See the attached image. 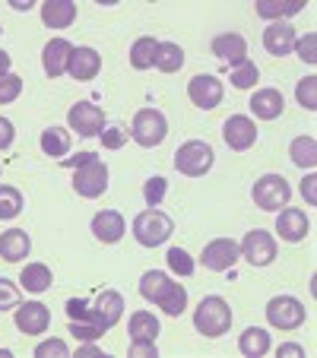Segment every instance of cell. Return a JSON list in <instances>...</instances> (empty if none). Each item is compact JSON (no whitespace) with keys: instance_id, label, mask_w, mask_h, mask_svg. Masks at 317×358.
<instances>
[{"instance_id":"6da1fadb","label":"cell","mask_w":317,"mask_h":358,"mask_svg":"<svg viewBox=\"0 0 317 358\" xmlns=\"http://www.w3.org/2000/svg\"><path fill=\"white\" fill-rule=\"evenodd\" d=\"M194 327H197V333H203V336H209V339H216V336H223V333H229V327H232L229 301H225V298H219V295H206L200 304H197Z\"/></svg>"},{"instance_id":"7a4b0ae2","label":"cell","mask_w":317,"mask_h":358,"mask_svg":"<svg viewBox=\"0 0 317 358\" xmlns=\"http://www.w3.org/2000/svg\"><path fill=\"white\" fill-rule=\"evenodd\" d=\"M175 231V222H171L169 213H162L159 206H149L140 216L134 219V238L143 244V248H159L165 244Z\"/></svg>"},{"instance_id":"3957f363","label":"cell","mask_w":317,"mask_h":358,"mask_svg":"<svg viewBox=\"0 0 317 358\" xmlns=\"http://www.w3.org/2000/svg\"><path fill=\"white\" fill-rule=\"evenodd\" d=\"M130 136L143 149L162 146L165 136H169V121H165V115L159 108H140L134 115V124H130Z\"/></svg>"},{"instance_id":"277c9868","label":"cell","mask_w":317,"mask_h":358,"mask_svg":"<svg viewBox=\"0 0 317 358\" xmlns=\"http://www.w3.org/2000/svg\"><path fill=\"white\" fill-rule=\"evenodd\" d=\"M213 162H216V152L203 140H188L184 146H178V152H175V169L188 178H203L213 169Z\"/></svg>"},{"instance_id":"5b68a950","label":"cell","mask_w":317,"mask_h":358,"mask_svg":"<svg viewBox=\"0 0 317 358\" xmlns=\"http://www.w3.org/2000/svg\"><path fill=\"white\" fill-rule=\"evenodd\" d=\"M251 196L260 210L267 213H279V206H289V196H292V187L283 175H263L254 181L251 187Z\"/></svg>"},{"instance_id":"8992f818","label":"cell","mask_w":317,"mask_h":358,"mask_svg":"<svg viewBox=\"0 0 317 358\" xmlns=\"http://www.w3.org/2000/svg\"><path fill=\"white\" fill-rule=\"evenodd\" d=\"M304 317H308L304 304L292 295H276L267 304V320H270V327H276V330H298V327L304 324Z\"/></svg>"},{"instance_id":"52a82bcc","label":"cell","mask_w":317,"mask_h":358,"mask_svg":"<svg viewBox=\"0 0 317 358\" xmlns=\"http://www.w3.org/2000/svg\"><path fill=\"white\" fill-rule=\"evenodd\" d=\"M73 190L86 200H95L108 190V165L101 162V159H92V162L80 165L73 169Z\"/></svg>"},{"instance_id":"ba28073f","label":"cell","mask_w":317,"mask_h":358,"mask_svg":"<svg viewBox=\"0 0 317 358\" xmlns=\"http://www.w3.org/2000/svg\"><path fill=\"white\" fill-rule=\"evenodd\" d=\"M238 260H241V248H238V241H232V238H213L200 254L203 270H209V273H225V270H232Z\"/></svg>"},{"instance_id":"9c48e42d","label":"cell","mask_w":317,"mask_h":358,"mask_svg":"<svg viewBox=\"0 0 317 358\" xmlns=\"http://www.w3.org/2000/svg\"><path fill=\"white\" fill-rule=\"evenodd\" d=\"M121 317H124V295L121 292H115V289L99 292L95 304L89 308V324H95L101 333H108Z\"/></svg>"},{"instance_id":"30bf717a","label":"cell","mask_w":317,"mask_h":358,"mask_svg":"<svg viewBox=\"0 0 317 358\" xmlns=\"http://www.w3.org/2000/svg\"><path fill=\"white\" fill-rule=\"evenodd\" d=\"M238 248H241V257L248 260L251 266H270L273 260H276V238L263 229L248 231Z\"/></svg>"},{"instance_id":"8fae6325","label":"cell","mask_w":317,"mask_h":358,"mask_svg":"<svg viewBox=\"0 0 317 358\" xmlns=\"http://www.w3.org/2000/svg\"><path fill=\"white\" fill-rule=\"evenodd\" d=\"M67 124L80 136H99L105 130V111L99 105H92V101H76L67 111Z\"/></svg>"},{"instance_id":"7c38bea8","label":"cell","mask_w":317,"mask_h":358,"mask_svg":"<svg viewBox=\"0 0 317 358\" xmlns=\"http://www.w3.org/2000/svg\"><path fill=\"white\" fill-rule=\"evenodd\" d=\"M223 80L219 76H213V73H197L194 80L188 83V95H190V101H194L197 108H203V111H213L223 101Z\"/></svg>"},{"instance_id":"4fadbf2b","label":"cell","mask_w":317,"mask_h":358,"mask_svg":"<svg viewBox=\"0 0 317 358\" xmlns=\"http://www.w3.org/2000/svg\"><path fill=\"white\" fill-rule=\"evenodd\" d=\"M223 140L229 149L244 152V149H251L257 143V124L251 121L248 115H232L229 121L223 124Z\"/></svg>"},{"instance_id":"5bb4252c","label":"cell","mask_w":317,"mask_h":358,"mask_svg":"<svg viewBox=\"0 0 317 358\" xmlns=\"http://www.w3.org/2000/svg\"><path fill=\"white\" fill-rule=\"evenodd\" d=\"M51 327V311H48L41 301H20L16 308V330L26 333V336H38Z\"/></svg>"},{"instance_id":"9a60e30c","label":"cell","mask_w":317,"mask_h":358,"mask_svg":"<svg viewBox=\"0 0 317 358\" xmlns=\"http://www.w3.org/2000/svg\"><path fill=\"white\" fill-rule=\"evenodd\" d=\"M70 55H73V45H70L67 38H51L45 45V51H41V67H45V73L51 76V80L64 76L67 73Z\"/></svg>"},{"instance_id":"2e32d148","label":"cell","mask_w":317,"mask_h":358,"mask_svg":"<svg viewBox=\"0 0 317 358\" xmlns=\"http://www.w3.org/2000/svg\"><path fill=\"white\" fill-rule=\"evenodd\" d=\"M213 55L223 64H229V67H238V64L248 61V41L238 32H223L213 38Z\"/></svg>"},{"instance_id":"e0dca14e","label":"cell","mask_w":317,"mask_h":358,"mask_svg":"<svg viewBox=\"0 0 317 358\" xmlns=\"http://www.w3.org/2000/svg\"><path fill=\"white\" fill-rule=\"evenodd\" d=\"M124 231H127V225H124V216L118 210H101L92 216V235L101 244H118Z\"/></svg>"},{"instance_id":"ac0fdd59","label":"cell","mask_w":317,"mask_h":358,"mask_svg":"<svg viewBox=\"0 0 317 358\" xmlns=\"http://www.w3.org/2000/svg\"><path fill=\"white\" fill-rule=\"evenodd\" d=\"M308 229H311V222H308V216H304L302 210H295V206H286V210H279V216H276V231H279V238L283 241H304L308 238Z\"/></svg>"},{"instance_id":"d6986e66","label":"cell","mask_w":317,"mask_h":358,"mask_svg":"<svg viewBox=\"0 0 317 358\" xmlns=\"http://www.w3.org/2000/svg\"><path fill=\"white\" fill-rule=\"evenodd\" d=\"M101 70V55L95 48H73V55H70V64H67V73L73 80L86 83V80H95Z\"/></svg>"},{"instance_id":"ffe728a7","label":"cell","mask_w":317,"mask_h":358,"mask_svg":"<svg viewBox=\"0 0 317 358\" xmlns=\"http://www.w3.org/2000/svg\"><path fill=\"white\" fill-rule=\"evenodd\" d=\"M263 48H267L273 57L292 55V48H295V29H292L289 22H270V26L263 29Z\"/></svg>"},{"instance_id":"44dd1931","label":"cell","mask_w":317,"mask_h":358,"mask_svg":"<svg viewBox=\"0 0 317 358\" xmlns=\"http://www.w3.org/2000/svg\"><path fill=\"white\" fill-rule=\"evenodd\" d=\"M286 108V99L279 89L267 86V89H257L254 99H251V111H254V117H260V121H276L279 115H283Z\"/></svg>"},{"instance_id":"7402d4cb","label":"cell","mask_w":317,"mask_h":358,"mask_svg":"<svg viewBox=\"0 0 317 358\" xmlns=\"http://www.w3.org/2000/svg\"><path fill=\"white\" fill-rule=\"evenodd\" d=\"M29 250H32V238L26 229H10L0 235V257L7 264H20L22 257H29Z\"/></svg>"},{"instance_id":"603a6c76","label":"cell","mask_w":317,"mask_h":358,"mask_svg":"<svg viewBox=\"0 0 317 358\" xmlns=\"http://www.w3.org/2000/svg\"><path fill=\"white\" fill-rule=\"evenodd\" d=\"M76 20V3L70 0H45L41 3V22L48 29H67Z\"/></svg>"},{"instance_id":"cb8c5ba5","label":"cell","mask_w":317,"mask_h":358,"mask_svg":"<svg viewBox=\"0 0 317 358\" xmlns=\"http://www.w3.org/2000/svg\"><path fill=\"white\" fill-rule=\"evenodd\" d=\"M153 304H159L169 317H181L184 308H188V289H184L181 282H171L169 279V285L159 292V298H155Z\"/></svg>"},{"instance_id":"d4e9b609","label":"cell","mask_w":317,"mask_h":358,"mask_svg":"<svg viewBox=\"0 0 317 358\" xmlns=\"http://www.w3.org/2000/svg\"><path fill=\"white\" fill-rule=\"evenodd\" d=\"M127 333H130V343H155V336H159V320L149 311H136V314H130Z\"/></svg>"},{"instance_id":"484cf974","label":"cell","mask_w":317,"mask_h":358,"mask_svg":"<svg viewBox=\"0 0 317 358\" xmlns=\"http://www.w3.org/2000/svg\"><path fill=\"white\" fill-rule=\"evenodd\" d=\"M238 349H241V355L248 358H260L270 352V333L263 330V327H248V330L238 336Z\"/></svg>"},{"instance_id":"4316f807","label":"cell","mask_w":317,"mask_h":358,"mask_svg":"<svg viewBox=\"0 0 317 358\" xmlns=\"http://www.w3.org/2000/svg\"><path fill=\"white\" fill-rule=\"evenodd\" d=\"M20 282L26 292H32V295H41V292L51 289V282H55V276H51V270H48L45 264H26L20 273Z\"/></svg>"},{"instance_id":"83f0119b","label":"cell","mask_w":317,"mask_h":358,"mask_svg":"<svg viewBox=\"0 0 317 358\" xmlns=\"http://www.w3.org/2000/svg\"><path fill=\"white\" fill-rule=\"evenodd\" d=\"M304 3L302 0H286V3H279V0H260L257 3V16H263V20H270V22H286L289 16L302 13Z\"/></svg>"},{"instance_id":"f1b7e54d","label":"cell","mask_w":317,"mask_h":358,"mask_svg":"<svg viewBox=\"0 0 317 358\" xmlns=\"http://www.w3.org/2000/svg\"><path fill=\"white\" fill-rule=\"evenodd\" d=\"M41 152L51 159H64L70 152V130L67 127H48L41 130Z\"/></svg>"},{"instance_id":"f546056e","label":"cell","mask_w":317,"mask_h":358,"mask_svg":"<svg viewBox=\"0 0 317 358\" xmlns=\"http://www.w3.org/2000/svg\"><path fill=\"white\" fill-rule=\"evenodd\" d=\"M155 51H159V41H155L153 35H143V38H136L134 48H130V67H134V70L155 67Z\"/></svg>"},{"instance_id":"4dcf8cb0","label":"cell","mask_w":317,"mask_h":358,"mask_svg":"<svg viewBox=\"0 0 317 358\" xmlns=\"http://www.w3.org/2000/svg\"><path fill=\"white\" fill-rule=\"evenodd\" d=\"M155 67L162 73H178L184 67V51L178 41H159V51H155Z\"/></svg>"},{"instance_id":"1f68e13d","label":"cell","mask_w":317,"mask_h":358,"mask_svg":"<svg viewBox=\"0 0 317 358\" xmlns=\"http://www.w3.org/2000/svg\"><path fill=\"white\" fill-rule=\"evenodd\" d=\"M289 156L298 169H314L317 165V140L314 136H295L289 146Z\"/></svg>"},{"instance_id":"d6a6232c","label":"cell","mask_w":317,"mask_h":358,"mask_svg":"<svg viewBox=\"0 0 317 358\" xmlns=\"http://www.w3.org/2000/svg\"><path fill=\"white\" fill-rule=\"evenodd\" d=\"M22 213V194L13 184H0V219H16Z\"/></svg>"},{"instance_id":"836d02e7","label":"cell","mask_w":317,"mask_h":358,"mask_svg":"<svg viewBox=\"0 0 317 358\" xmlns=\"http://www.w3.org/2000/svg\"><path fill=\"white\" fill-rule=\"evenodd\" d=\"M169 273H162V270H149V273H143V279H140V295L146 298V301H155L159 298V292L169 285Z\"/></svg>"},{"instance_id":"e575fe53","label":"cell","mask_w":317,"mask_h":358,"mask_svg":"<svg viewBox=\"0 0 317 358\" xmlns=\"http://www.w3.org/2000/svg\"><path fill=\"white\" fill-rule=\"evenodd\" d=\"M165 260H169V270L178 273V276H194L197 264L194 257H190L184 248H169V254H165Z\"/></svg>"},{"instance_id":"d590c367","label":"cell","mask_w":317,"mask_h":358,"mask_svg":"<svg viewBox=\"0 0 317 358\" xmlns=\"http://www.w3.org/2000/svg\"><path fill=\"white\" fill-rule=\"evenodd\" d=\"M257 76H260V70H257V64H254V61H244V64H238V67H232L229 83H232V86H235V89H254Z\"/></svg>"},{"instance_id":"8d00e7d4","label":"cell","mask_w":317,"mask_h":358,"mask_svg":"<svg viewBox=\"0 0 317 358\" xmlns=\"http://www.w3.org/2000/svg\"><path fill=\"white\" fill-rule=\"evenodd\" d=\"M295 99L304 111H317V76H304V80H298Z\"/></svg>"},{"instance_id":"74e56055","label":"cell","mask_w":317,"mask_h":358,"mask_svg":"<svg viewBox=\"0 0 317 358\" xmlns=\"http://www.w3.org/2000/svg\"><path fill=\"white\" fill-rule=\"evenodd\" d=\"M165 194H169V181H165L162 175H153L143 184V200H146V206H159V203L165 200Z\"/></svg>"},{"instance_id":"f35d334b","label":"cell","mask_w":317,"mask_h":358,"mask_svg":"<svg viewBox=\"0 0 317 358\" xmlns=\"http://www.w3.org/2000/svg\"><path fill=\"white\" fill-rule=\"evenodd\" d=\"M22 92V80L16 73H0V105H10L16 101Z\"/></svg>"},{"instance_id":"ab89813d","label":"cell","mask_w":317,"mask_h":358,"mask_svg":"<svg viewBox=\"0 0 317 358\" xmlns=\"http://www.w3.org/2000/svg\"><path fill=\"white\" fill-rule=\"evenodd\" d=\"M10 308H20V285L0 276V311H10Z\"/></svg>"},{"instance_id":"60d3db41","label":"cell","mask_w":317,"mask_h":358,"mask_svg":"<svg viewBox=\"0 0 317 358\" xmlns=\"http://www.w3.org/2000/svg\"><path fill=\"white\" fill-rule=\"evenodd\" d=\"M70 349L64 339H48V343L35 345V358H67Z\"/></svg>"},{"instance_id":"b9f144b4","label":"cell","mask_w":317,"mask_h":358,"mask_svg":"<svg viewBox=\"0 0 317 358\" xmlns=\"http://www.w3.org/2000/svg\"><path fill=\"white\" fill-rule=\"evenodd\" d=\"M292 51H298V57H302L304 64H314L317 61V35L308 32L304 38H295V48Z\"/></svg>"},{"instance_id":"7bdbcfd3","label":"cell","mask_w":317,"mask_h":358,"mask_svg":"<svg viewBox=\"0 0 317 358\" xmlns=\"http://www.w3.org/2000/svg\"><path fill=\"white\" fill-rule=\"evenodd\" d=\"M70 333H73V339H80V343H92V339L101 336V330L95 324H89V320H70Z\"/></svg>"},{"instance_id":"ee69618b","label":"cell","mask_w":317,"mask_h":358,"mask_svg":"<svg viewBox=\"0 0 317 358\" xmlns=\"http://www.w3.org/2000/svg\"><path fill=\"white\" fill-rule=\"evenodd\" d=\"M99 136H101V146H105V149H121L124 143H127L130 134L124 127H105Z\"/></svg>"},{"instance_id":"f6af8a7d","label":"cell","mask_w":317,"mask_h":358,"mask_svg":"<svg viewBox=\"0 0 317 358\" xmlns=\"http://www.w3.org/2000/svg\"><path fill=\"white\" fill-rule=\"evenodd\" d=\"M67 317L70 320H89V304L83 298H70L67 301Z\"/></svg>"},{"instance_id":"bcb514c9","label":"cell","mask_w":317,"mask_h":358,"mask_svg":"<svg viewBox=\"0 0 317 358\" xmlns=\"http://www.w3.org/2000/svg\"><path fill=\"white\" fill-rule=\"evenodd\" d=\"M16 140V130H13V121L0 115V149H10Z\"/></svg>"},{"instance_id":"7dc6e473","label":"cell","mask_w":317,"mask_h":358,"mask_svg":"<svg viewBox=\"0 0 317 358\" xmlns=\"http://www.w3.org/2000/svg\"><path fill=\"white\" fill-rule=\"evenodd\" d=\"M130 358H159L155 343H130Z\"/></svg>"},{"instance_id":"c3c4849f","label":"cell","mask_w":317,"mask_h":358,"mask_svg":"<svg viewBox=\"0 0 317 358\" xmlns=\"http://www.w3.org/2000/svg\"><path fill=\"white\" fill-rule=\"evenodd\" d=\"M92 159H99V156H95V152H76L73 159H61V165L64 169H80V165L92 162Z\"/></svg>"},{"instance_id":"681fc988","label":"cell","mask_w":317,"mask_h":358,"mask_svg":"<svg viewBox=\"0 0 317 358\" xmlns=\"http://www.w3.org/2000/svg\"><path fill=\"white\" fill-rule=\"evenodd\" d=\"M302 194H304V200H308L311 206H314V203H317V178H314V175H308V178H304V184H302Z\"/></svg>"},{"instance_id":"f907efd6","label":"cell","mask_w":317,"mask_h":358,"mask_svg":"<svg viewBox=\"0 0 317 358\" xmlns=\"http://www.w3.org/2000/svg\"><path fill=\"white\" fill-rule=\"evenodd\" d=\"M76 355H80V358H105V355H101V349H95L92 343H83L80 349H76Z\"/></svg>"},{"instance_id":"816d5d0a","label":"cell","mask_w":317,"mask_h":358,"mask_svg":"<svg viewBox=\"0 0 317 358\" xmlns=\"http://www.w3.org/2000/svg\"><path fill=\"white\" fill-rule=\"evenodd\" d=\"M279 355H295V358H304V345H295V343H286V345H279Z\"/></svg>"},{"instance_id":"f5cc1de1","label":"cell","mask_w":317,"mask_h":358,"mask_svg":"<svg viewBox=\"0 0 317 358\" xmlns=\"http://www.w3.org/2000/svg\"><path fill=\"white\" fill-rule=\"evenodd\" d=\"M0 73H10V55L0 51Z\"/></svg>"},{"instance_id":"db71d44e","label":"cell","mask_w":317,"mask_h":358,"mask_svg":"<svg viewBox=\"0 0 317 358\" xmlns=\"http://www.w3.org/2000/svg\"><path fill=\"white\" fill-rule=\"evenodd\" d=\"M10 3H13V10H29V7H32L29 0H10Z\"/></svg>"},{"instance_id":"11a10c76","label":"cell","mask_w":317,"mask_h":358,"mask_svg":"<svg viewBox=\"0 0 317 358\" xmlns=\"http://www.w3.org/2000/svg\"><path fill=\"white\" fill-rule=\"evenodd\" d=\"M0 358H10V352H7V349H0Z\"/></svg>"},{"instance_id":"9f6ffc18","label":"cell","mask_w":317,"mask_h":358,"mask_svg":"<svg viewBox=\"0 0 317 358\" xmlns=\"http://www.w3.org/2000/svg\"><path fill=\"white\" fill-rule=\"evenodd\" d=\"M0 32H3V26H0Z\"/></svg>"}]
</instances>
